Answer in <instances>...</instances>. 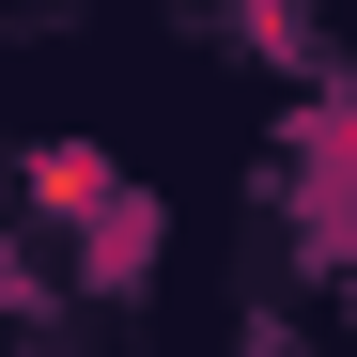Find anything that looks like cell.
Returning a JSON list of instances; mask_svg holds the SVG:
<instances>
[{
  "instance_id": "cell-1",
  "label": "cell",
  "mask_w": 357,
  "mask_h": 357,
  "mask_svg": "<svg viewBox=\"0 0 357 357\" xmlns=\"http://www.w3.org/2000/svg\"><path fill=\"white\" fill-rule=\"evenodd\" d=\"M155 233H171V218H155V202H140V187H109V202H93V218H78V280H93V295H125V280H140V264H155Z\"/></svg>"
},
{
  "instance_id": "cell-2",
  "label": "cell",
  "mask_w": 357,
  "mask_h": 357,
  "mask_svg": "<svg viewBox=\"0 0 357 357\" xmlns=\"http://www.w3.org/2000/svg\"><path fill=\"white\" fill-rule=\"evenodd\" d=\"M295 155H311V218L342 233V218H357V93H311V125H295Z\"/></svg>"
}]
</instances>
